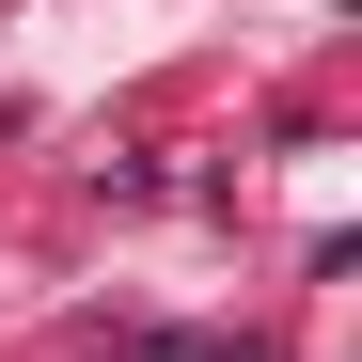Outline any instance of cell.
Returning a JSON list of instances; mask_svg holds the SVG:
<instances>
[]
</instances>
